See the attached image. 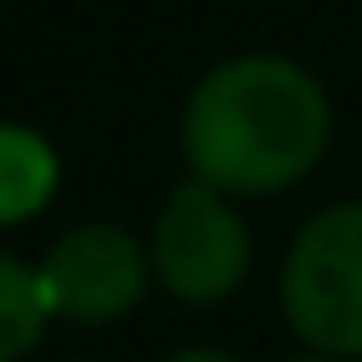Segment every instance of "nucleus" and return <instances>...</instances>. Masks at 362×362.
Here are the masks:
<instances>
[{"mask_svg": "<svg viewBox=\"0 0 362 362\" xmlns=\"http://www.w3.org/2000/svg\"><path fill=\"white\" fill-rule=\"evenodd\" d=\"M45 317H51V305L40 288V266L0 249V362H23L40 345Z\"/></svg>", "mask_w": 362, "mask_h": 362, "instance_id": "nucleus-6", "label": "nucleus"}, {"mask_svg": "<svg viewBox=\"0 0 362 362\" xmlns=\"http://www.w3.org/2000/svg\"><path fill=\"white\" fill-rule=\"evenodd\" d=\"M153 272L187 305H215L249 277V226L209 181H181L153 221Z\"/></svg>", "mask_w": 362, "mask_h": 362, "instance_id": "nucleus-3", "label": "nucleus"}, {"mask_svg": "<svg viewBox=\"0 0 362 362\" xmlns=\"http://www.w3.org/2000/svg\"><path fill=\"white\" fill-rule=\"evenodd\" d=\"M288 362H339V356H322V351H305V356H288Z\"/></svg>", "mask_w": 362, "mask_h": 362, "instance_id": "nucleus-8", "label": "nucleus"}, {"mask_svg": "<svg viewBox=\"0 0 362 362\" xmlns=\"http://www.w3.org/2000/svg\"><path fill=\"white\" fill-rule=\"evenodd\" d=\"M328 96L288 57L215 62L181 107V153L226 198H260L305 181L328 153Z\"/></svg>", "mask_w": 362, "mask_h": 362, "instance_id": "nucleus-1", "label": "nucleus"}, {"mask_svg": "<svg viewBox=\"0 0 362 362\" xmlns=\"http://www.w3.org/2000/svg\"><path fill=\"white\" fill-rule=\"evenodd\" d=\"M147 272L153 260L141 255V243L113 226V221H85V226H68L45 260H40V288H45V305L51 317H68V322H119L141 288H147Z\"/></svg>", "mask_w": 362, "mask_h": 362, "instance_id": "nucleus-4", "label": "nucleus"}, {"mask_svg": "<svg viewBox=\"0 0 362 362\" xmlns=\"http://www.w3.org/2000/svg\"><path fill=\"white\" fill-rule=\"evenodd\" d=\"M57 181H62L57 147L28 124L0 119V226L34 221L57 198Z\"/></svg>", "mask_w": 362, "mask_h": 362, "instance_id": "nucleus-5", "label": "nucleus"}, {"mask_svg": "<svg viewBox=\"0 0 362 362\" xmlns=\"http://www.w3.org/2000/svg\"><path fill=\"white\" fill-rule=\"evenodd\" d=\"M288 328L322 356H362V198L317 209L283 260Z\"/></svg>", "mask_w": 362, "mask_h": 362, "instance_id": "nucleus-2", "label": "nucleus"}, {"mask_svg": "<svg viewBox=\"0 0 362 362\" xmlns=\"http://www.w3.org/2000/svg\"><path fill=\"white\" fill-rule=\"evenodd\" d=\"M164 362H238V356L232 351H215V345H187V351L164 356Z\"/></svg>", "mask_w": 362, "mask_h": 362, "instance_id": "nucleus-7", "label": "nucleus"}]
</instances>
